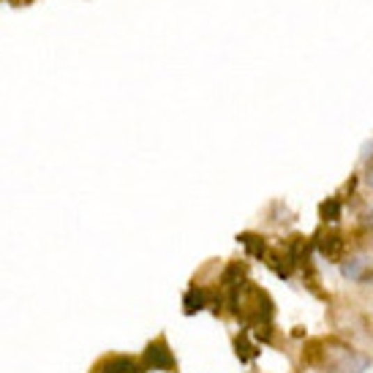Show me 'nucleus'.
I'll use <instances>...</instances> for the list:
<instances>
[{"label": "nucleus", "instance_id": "nucleus-7", "mask_svg": "<svg viewBox=\"0 0 373 373\" xmlns=\"http://www.w3.org/2000/svg\"><path fill=\"white\" fill-rule=\"evenodd\" d=\"M98 373H145V368L136 363V360H131V357H109Z\"/></svg>", "mask_w": 373, "mask_h": 373}, {"label": "nucleus", "instance_id": "nucleus-10", "mask_svg": "<svg viewBox=\"0 0 373 373\" xmlns=\"http://www.w3.org/2000/svg\"><path fill=\"white\" fill-rule=\"evenodd\" d=\"M240 280H246V264L232 262V264L223 270V276H221V286H223V289H232V286H237Z\"/></svg>", "mask_w": 373, "mask_h": 373}, {"label": "nucleus", "instance_id": "nucleus-4", "mask_svg": "<svg viewBox=\"0 0 373 373\" xmlns=\"http://www.w3.org/2000/svg\"><path fill=\"white\" fill-rule=\"evenodd\" d=\"M341 276L354 283H368L373 280V259L371 256H349L341 262Z\"/></svg>", "mask_w": 373, "mask_h": 373}, {"label": "nucleus", "instance_id": "nucleus-1", "mask_svg": "<svg viewBox=\"0 0 373 373\" xmlns=\"http://www.w3.org/2000/svg\"><path fill=\"white\" fill-rule=\"evenodd\" d=\"M229 308L237 319H243L248 327L273 322V300L264 289H259L253 280H240L229 289Z\"/></svg>", "mask_w": 373, "mask_h": 373}, {"label": "nucleus", "instance_id": "nucleus-12", "mask_svg": "<svg viewBox=\"0 0 373 373\" xmlns=\"http://www.w3.org/2000/svg\"><path fill=\"white\" fill-rule=\"evenodd\" d=\"M371 156H373V142H371V145H365V148H363V161H368Z\"/></svg>", "mask_w": 373, "mask_h": 373}, {"label": "nucleus", "instance_id": "nucleus-8", "mask_svg": "<svg viewBox=\"0 0 373 373\" xmlns=\"http://www.w3.org/2000/svg\"><path fill=\"white\" fill-rule=\"evenodd\" d=\"M237 240L243 243V248L248 251L253 259H264V256H267V243H264V237H259V235H253V232H243V235H237Z\"/></svg>", "mask_w": 373, "mask_h": 373}, {"label": "nucleus", "instance_id": "nucleus-11", "mask_svg": "<svg viewBox=\"0 0 373 373\" xmlns=\"http://www.w3.org/2000/svg\"><path fill=\"white\" fill-rule=\"evenodd\" d=\"M235 354L240 357V363H251V360L259 357V349H256L246 335H240V338H235Z\"/></svg>", "mask_w": 373, "mask_h": 373}, {"label": "nucleus", "instance_id": "nucleus-13", "mask_svg": "<svg viewBox=\"0 0 373 373\" xmlns=\"http://www.w3.org/2000/svg\"><path fill=\"white\" fill-rule=\"evenodd\" d=\"M365 183L373 188V166H368V172H365Z\"/></svg>", "mask_w": 373, "mask_h": 373}, {"label": "nucleus", "instance_id": "nucleus-2", "mask_svg": "<svg viewBox=\"0 0 373 373\" xmlns=\"http://www.w3.org/2000/svg\"><path fill=\"white\" fill-rule=\"evenodd\" d=\"M319 368H324L327 373H365L371 368V357L363 351L349 349L346 343L327 341L319 343Z\"/></svg>", "mask_w": 373, "mask_h": 373}, {"label": "nucleus", "instance_id": "nucleus-14", "mask_svg": "<svg viewBox=\"0 0 373 373\" xmlns=\"http://www.w3.org/2000/svg\"><path fill=\"white\" fill-rule=\"evenodd\" d=\"M22 3H33V0H14V6H22Z\"/></svg>", "mask_w": 373, "mask_h": 373}, {"label": "nucleus", "instance_id": "nucleus-3", "mask_svg": "<svg viewBox=\"0 0 373 373\" xmlns=\"http://www.w3.org/2000/svg\"><path fill=\"white\" fill-rule=\"evenodd\" d=\"M142 363H145L148 371H161V373H169L177 368V360H175V354H172L166 338H156V341L148 343V349L142 354Z\"/></svg>", "mask_w": 373, "mask_h": 373}, {"label": "nucleus", "instance_id": "nucleus-5", "mask_svg": "<svg viewBox=\"0 0 373 373\" xmlns=\"http://www.w3.org/2000/svg\"><path fill=\"white\" fill-rule=\"evenodd\" d=\"M316 248H319V253H322L324 259L338 262V259L343 256L346 243H343V237L338 235V232H330V235H319V237H316Z\"/></svg>", "mask_w": 373, "mask_h": 373}, {"label": "nucleus", "instance_id": "nucleus-9", "mask_svg": "<svg viewBox=\"0 0 373 373\" xmlns=\"http://www.w3.org/2000/svg\"><path fill=\"white\" fill-rule=\"evenodd\" d=\"M341 213H343V205H341V199H335V196H330V199H324V202L319 205V216H322L324 223H335V221L341 218Z\"/></svg>", "mask_w": 373, "mask_h": 373}, {"label": "nucleus", "instance_id": "nucleus-6", "mask_svg": "<svg viewBox=\"0 0 373 373\" xmlns=\"http://www.w3.org/2000/svg\"><path fill=\"white\" fill-rule=\"evenodd\" d=\"M210 303V294L202 289V286H191L186 294H183V313L186 316H193V313L205 311Z\"/></svg>", "mask_w": 373, "mask_h": 373}]
</instances>
